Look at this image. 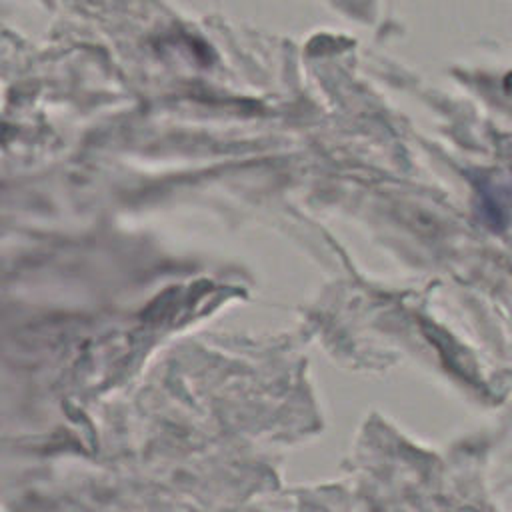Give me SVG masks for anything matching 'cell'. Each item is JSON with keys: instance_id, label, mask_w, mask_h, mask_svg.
I'll list each match as a JSON object with an SVG mask.
<instances>
[{"instance_id": "6da1fadb", "label": "cell", "mask_w": 512, "mask_h": 512, "mask_svg": "<svg viewBox=\"0 0 512 512\" xmlns=\"http://www.w3.org/2000/svg\"><path fill=\"white\" fill-rule=\"evenodd\" d=\"M478 210L486 218L488 226L500 230L512 220V182L484 178L478 184Z\"/></svg>"}]
</instances>
